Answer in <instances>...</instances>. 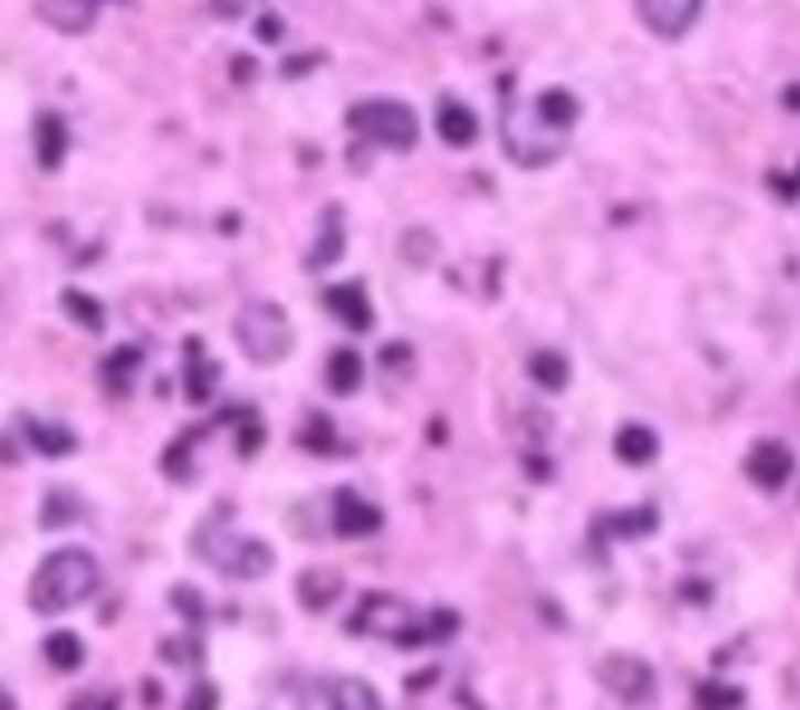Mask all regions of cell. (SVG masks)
<instances>
[{"label":"cell","instance_id":"cell-1","mask_svg":"<svg viewBox=\"0 0 800 710\" xmlns=\"http://www.w3.org/2000/svg\"><path fill=\"white\" fill-rule=\"evenodd\" d=\"M99 584H104L99 561L81 547H62L33 570L29 603H33L38 617H56V613H66V607L89 603L94 594H99Z\"/></svg>","mask_w":800,"mask_h":710},{"label":"cell","instance_id":"cell-2","mask_svg":"<svg viewBox=\"0 0 800 710\" xmlns=\"http://www.w3.org/2000/svg\"><path fill=\"white\" fill-rule=\"evenodd\" d=\"M230 524H234L230 509H216L211 519H202L198 538H192V551H198L211 570H221V575H230V580H263L267 570L277 566L271 547L258 542V538H248V532H234Z\"/></svg>","mask_w":800,"mask_h":710},{"label":"cell","instance_id":"cell-3","mask_svg":"<svg viewBox=\"0 0 800 710\" xmlns=\"http://www.w3.org/2000/svg\"><path fill=\"white\" fill-rule=\"evenodd\" d=\"M346 127L361 136V141H375L384 150H413L417 136H422V122L417 112L398 104V98H365L346 112Z\"/></svg>","mask_w":800,"mask_h":710},{"label":"cell","instance_id":"cell-4","mask_svg":"<svg viewBox=\"0 0 800 710\" xmlns=\"http://www.w3.org/2000/svg\"><path fill=\"white\" fill-rule=\"evenodd\" d=\"M234 337H239L244 355L248 361H258V365H277L290 355V346H296V327H290V319L281 313V304H248L239 313V323H234Z\"/></svg>","mask_w":800,"mask_h":710},{"label":"cell","instance_id":"cell-5","mask_svg":"<svg viewBox=\"0 0 800 710\" xmlns=\"http://www.w3.org/2000/svg\"><path fill=\"white\" fill-rule=\"evenodd\" d=\"M356 636H380L394 645H426V617H417L413 607L394 594H365L351 617Z\"/></svg>","mask_w":800,"mask_h":710},{"label":"cell","instance_id":"cell-6","mask_svg":"<svg viewBox=\"0 0 800 710\" xmlns=\"http://www.w3.org/2000/svg\"><path fill=\"white\" fill-rule=\"evenodd\" d=\"M562 141H567V136H557V131L543 127L538 117H534V108H530V112L505 108V117H501V146H505V154H511L515 164H524V169L553 164L557 154H562Z\"/></svg>","mask_w":800,"mask_h":710},{"label":"cell","instance_id":"cell-7","mask_svg":"<svg viewBox=\"0 0 800 710\" xmlns=\"http://www.w3.org/2000/svg\"><path fill=\"white\" fill-rule=\"evenodd\" d=\"M702 6L707 0H637V19L647 24V33L665 37V43H679V37H689L697 29Z\"/></svg>","mask_w":800,"mask_h":710},{"label":"cell","instance_id":"cell-8","mask_svg":"<svg viewBox=\"0 0 800 710\" xmlns=\"http://www.w3.org/2000/svg\"><path fill=\"white\" fill-rule=\"evenodd\" d=\"M599 682L609 687L618 701H628V706H641V701L655 692L651 664L637 659V655H604V659H599Z\"/></svg>","mask_w":800,"mask_h":710},{"label":"cell","instance_id":"cell-9","mask_svg":"<svg viewBox=\"0 0 800 710\" xmlns=\"http://www.w3.org/2000/svg\"><path fill=\"white\" fill-rule=\"evenodd\" d=\"M745 472H749L754 486L782 491V486L791 482V472H796V453H791L782 440H758V444L749 449V459H745Z\"/></svg>","mask_w":800,"mask_h":710},{"label":"cell","instance_id":"cell-10","mask_svg":"<svg viewBox=\"0 0 800 710\" xmlns=\"http://www.w3.org/2000/svg\"><path fill=\"white\" fill-rule=\"evenodd\" d=\"M380 524H384L380 505H370L361 491L342 486L333 496V528H338V538H370V532H380Z\"/></svg>","mask_w":800,"mask_h":710},{"label":"cell","instance_id":"cell-11","mask_svg":"<svg viewBox=\"0 0 800 710\" xmlns=\"http://www.w3.org/2000/svg\"><path fill=\"white\" fill-rule=\"evenodd\" d=\"M66 150H71L66 117L62 112H38V122H33V154H38V164H43L47 173L62 169L66 164Z\"/></svg>","mask_w":800,"mask_h":710},{"label":"cell","instance_id":"cell-12","mask_svg":"<svg viewBox=\"0 0 800 710\" xmlns=\"http://www.w3.org/2000/svg\"><path fill=\"white\" fill-rule=\"evenodd\" d=\"M323 304L338 313V319L351 327V332H365L370 323H375V309H370L365 300V286L361 281H342V286H328L323 290Z\"/></svg>","mask_w":800,"mask_h":710},{"label":"cell","instance_id":"cell-13","mask_svg":"<svg viewBox=\"0 0 800 710\" xmlns=\"http://www.w3.org/2000/svg\"><path fill=\"white\" fill-rule=\"evenodd\" d=\"M33 10L56 33H89L99 6H94V0H33Z\"/></svg>","mask_w":800,"mask_h":710},{"label":"cell","instance_id":"cell-14","mask_svg":"<svg viewBox=\"0 0 800 710\" xmlns=\"http://www.w3.org/2000/svg\"><path fill=\"white\" fill-rule=\"evenodd\" d=\"M436 131H440V141L445 146H455V150H468L478 141V112L459 104V98H445L440 112H436Z\"/></svg>","mask_w":800,"mask_h":710},{"label":"cell","instance_id":"cell-15","mask_svg":"<svg viewBox=\"0 0 800 710\" xmlns=\"http://www.w3.org/2000/svg\"><path fill=\"white\" fill-rule=\"evenodd\" d=\"M534 117H538V122L548 127V131L567 136V127H576V117H580V104H576L572 89L553 85V89H543V94L534 98Z\"/></svg>","mask_w":800,"mask_h":710},{"label":"cell","instance_id":"cell-16","mask_svg":"<svg viewBox=\"0 0 800 710\" xmlns=\"http://www.w3.org/2000/svg\"><path fill=\"white\" fill-rule=\"evenodd\" d=\"M614 453L628 467H647L655 453H660V440H655V430L651 426H641V421H628V426H618V435H614Z\"/></svg>","mask_w":800,"mask_h":710},{"label":"cell","instance_id":"cell-17","mask_svg":"<svg viewBox=\"0 0 800 710\" xmlns=\"http://www.w3.org/2000/svg\"><path fill=\"white\" fill-rule=\"evenodd\" d=\"M328 388L333 392H342V398H351V392L361 388V379H365V361H361V351H351V346H342V351H333L328 355Z\"/></svg>","mask_w":800,"mask_h":710},{"label":"cell","instance_id":"cell-18","mask_svg":"<svg viewBox=\"0 0 800 710\" xmlns=\"http://www.w3.org/2000/svg\"><path fill=\"white\" fill-rule=\"evenodd\" d=\"M530 379L543 388V392H562L572 384V365L562 351H534L530 355Z\"/></svg>","mask_w":800,"mask_h":710},{"label":"cell","instance_id":"cell-19","mask_svg":"<svg viewBox=\"0 0 800 710\" xmlns=\"http://www.w3.org/2000/svg\"><path fill=\"white\" fill-rule=\"evenodd\" d=\"M183 355H188V398H192V402H206L211 392H216V374H221V369L202 355V342H198V337L183 346Z\"/></svg>","mask_w":800,"mask_h":710},{"label":"cell","instance_id":"cell-20","mask_svg":"<svg viewBox=\"0 0 800 710\" xmlns=\"http://www.w3.org/2000/svg\"><path fill=\"white\" fill-rule=\"evenodd\" d=\"M43 655H47V664L56 668V674H75V668L85 664V641L75 636V631H52V636L43 641Z\"/></svg>","mask_w":800,"mask_h":710},{"label":"cell","instance_id":"cell-21","mask_svg":"<svg viewBox=\"0 0 800 710\" xmlns=\"http://www.w3.org/2000/svg\"><path fill=\"white\" fill-rule=\"evenodd\" d=\"M29 444L38 453H47V459H66V453H75V430L66 426H56V421H29Z\"/></svg>","mask_w":800,"mask_h":710},{"label":"cell","instance_id":"cell-22","mask_svg":"<svg viewBox=\"0 0 800 710\" xmlns=\"http://www.w3.org/2000/svg\"><path fill=\"white\" fill-rule=\"evenodd\" d=\"M328 710H384V701L375 697V687L361 678H338L333 692H328Z\"/></svg>","mask_w":800,"mask_h":710},{"label":"cell","instance_id":"cell-23","mask_svg":"<svg viewBox=\"0 0 800 710\" xmlns=\"http://www.w3.org/2000/svg\"><path fill=\"white\" fill-rule=\"evenodd\" d=\"M296 594H300V603H305V607H314V613H323L328 603H338L342 580H338V575H323V570H309V575H300Z\"/></svg>","mask_w":800,"mask_h":710},{"label":"cell","instance_id":"cell-24","mask_svg":"<svg viewBox=\"0 0 800 710\" xmlns=\"http://www.w3.org/2000/svg\"><path fill=\"white\" fill-rule=\"evenodd\" d=\"M85 515V505H81V496H71V491H47V505L38 509V524L43 528H66V524H75Z\"/></svg>","mask_w":800,"mask_h":710},{"label":"cell","instance_id":"cell-25","mask_svg":"<svg viewBox=\"0 0 800 710\" xmlns=\"http://www.w3.org/2000/svg\"><path fill=\"white\" fill-rule=\"evenodd\" d=\"M62 309H66L85 332H104V304L94 300V294H85V290H66V294H62Z\"/></svg>","mask_w":800,"mask_h":710},{"label":"cell","instance_id":"cell-26","mask_svg":"<svg viewBox=\"0 0 800 710\" xmlns=\"http://www.w3.org/2000/svg\"><path fill=\"white\" fill-rule=\"evenodd\" d=\"M136 369H141V351H136V346H117L108 355V365H104V379H108L113 392H127V384H131Z\"/></svg>","mask_w":800,"mask_h":710},{"label":"cell","instance_id":"cell-27","mask_svg":"<svg viewBox=\"0 0 800 710\" xmlns=\"http://www.w3.org/2000/svg\"><path fill=\"white\" fill-rule=\"evenodd\" d=\"M735 706H739V687H726V682L697 687V710H735Z\"/></svg>","mask_w":800,"mask_h":710},{"label":"cell","instance_id":"cell-28","mask_svg":"<svg viewBox=\"0 0 800 710\" xmlns=\"http://www.w3.org/2000/svg\"><path fill=\"white\" fill-rule=\"evenodd\" d=\"M323 248L319 252H309V267H328L333 258H342V225L328 215V229H323V239H319Z\"/></svg>","mask_w":800,"mask_h":710},{"label":"cell","instance_id":"cell-29","mask_svg":"<svg viewBox=\"0 0 800 710\" xmlns=\"http://www.w3.org/2000/svg\"><path fill=\"white\" fill-rule=\"evenodd\" d=\"M403 258H407V262H431V258H436V239H431L426 229H413V234L403 239Z\"/></svg>","mask_w":800,"mask_h":710},{"label":"cell","instance_id":"cell-30","mask_svg":"<svg viewBox=\"0 0 800 710\" xmlns=\"http://www.w3.org/2000/svg\"><path fill=\"white\" fill-rule=\"evenodd\" d=\"M216 706H221V692L211 682H198L188 692V701H183V710H216Z\"/></svg>","mask_w":800,"mask_h":710},{"label":"cell","instance_id":"cell-31","mask_svg":"<svg viewBox=\"0 0 800 710\" xmlns=\"http://www.w3.org/2000/svg\"><path fill=\"white\" fill-rule=\"evenodd\" d=\"M300 440H305L309 449H319V453H328V449H333V435H328V421H323V417H314V426H309Z\"/></svg>","mask_w":800,"mask_h":710},{"label":"cell","instance_id":"cell-32","mask_svg":"<svg viewBox=\"0 0 800 710\" xmlns=\"http://www.w3.org/2000/svg\"><path fill=\"white\" fill-rule=\"evenodd\" d=\"M253 33H258L263 43H277V37H281V19L277 14H263L258 24H253Z\"/></svg>","mask_w":800,"mask_h":710},{"label":"cell","instance_id":"cell-33","mask_svg":"<svg viewBox=\"0 0 800 710\" xmlns=\"http://www.w3.org/2000/svg\"><path fill=\"white\" fill-rule=\"evenodd\" d=\"M239 6H244V0H216V10H221V14H239Z\"/></svg>","mask_w":800,"mask_h":710},{"label":"cell","instance_id":"cell-34","mask_svg":"<svg viewBox=\"0 0 800 710\" xmlns=\"http://www.w3.org/2000/svg\"><path fill=\"white\" fill-rule=\"evenodd\" d=\"M787 108H800V85H791V89H787Z\"/></svg>","mask_w":800,"mask_h":710},{"label":"cell","instance_id":"cell-35","mask_svg":"<svg viewBox=\"0 0 800 710\" xmlns=\"http://www.w3.org/2000/svg\"><path fill=\"white\" fill-rule=\"evenodd\" d=\"M0 710H14V697L6 692V687H0Z\"/></svg>","mask_w":800,"mask_h":710}]
</instances>
